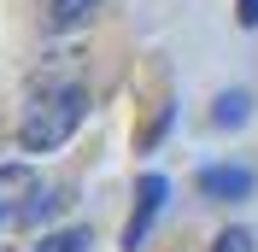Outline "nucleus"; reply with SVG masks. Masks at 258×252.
<instances>
[{"label": "nucleus", "instance_id": "nucleus-5", "mask_svg": "<svg viewBox=\"0 0 258 252\" xmlns=\"http://www.w3.org/2000/svg\"><path fill=\"white\" fill-rule=\"evenodd\" d=\"M94 12H100V0H47V30L53 35H71V30H82Z\"/></svg>", "mask_w": 258, "mask_h": 252}, {"label": "nucleus", "instance_id": "nucleus-6", "mask_svg": "<svg viewBox=\"0 0 258 252\" xmlns=\"http://www.w3.org/2000/svg\"><path fill=\"white\" fill-rule=\"evenodd\" d=\"M35 252H88V229H59V235H41Z\"/></svg>", "mask_w": 258, "mask_h": 252}, {"label": "nucleus", "instance_id": "nucleus-2", "mask_svg": "<svg viewBox=\"0 0 258 252\" xmlns=\"http://www.w3.org/2000/svg\"><path fill=\"white\" fill-rule=\"evenodd\" d=\"M164 194H170V182H164V176H141V182H135V211H129V223H123V246H129V252L147 240L153 217L164 211Z\"/></svg>", "mask_w": 258, "mask_h": 252}, {"label": "nucleus", "instance_id": "nucleus-3", "mask_svg": "<svg viewBox=\"0 0 258 252\" xmlns=\"http://www.w3.org/2000/svg\"><path fill=\"white\" fill-rule=\"evenodd\" d=\"M35 170L30 164H0V223H12V217H24V205L35 200Z\"/></svg>", "mask_w": 258, "mask_h": 252}, {"label": "nucleus", "instance_id": "nucleus-9", "mask_svg": "<svg viewBox=\"0 0 258 252\" xmlns=\"http://www.w3.org/2000/svg\"><path fill=\"white\" fill-rule=\"evenodd\" d=\"M164 123H170V106H159V117H153V123H147V135H141V141L153 147V141H159V135H164Z\"/></svg>", "mask_w": 258, "mask_h": 252}, {"label": "nucleus", "instance_id": "nucleus-4", "mask_svg": "<svg viewBox=\"0 0 258 252\" xmlns=\"http://www.w3.org/2000/svg\"><path fill=\"white\" fill-rule=\"evenodd\" d=\"M200 194L206 200H246L252 194V170L246 164H211V170H200Z\"/></svg>", "mask_w": 258, "mask_h": 252}, {"label": "nucleus", "instance_id": "nucleus-8", "mask_svg": "<svg viewBox=\"0 0 258 252\" xmlns=\"http://www.w3.org/2000/svg\"><path fill=\"white\" fill-rule=\"evenodd\" d=\"M211 252H252V235L246 229H223V235L211 240Z\"/></svg>", "mask_w": 258, "mask_h": 252}, {"label": "nucleus", "instance_id": "nucleus-10", "mask_svg": "<svg viewBox=\"0 0 258 252\" xmlns=\"http://www.w3.org/2000/svg\"><path fill=\"white\" fill-rule=\"evenodd\" d=\"M235 18H241L246 30H258V0H235Z\"/></svg>", "mask_w": 258, "mask_h": 252}, {"label": "nucleus", "instance_id": "nucleus-7", "mask_svg": "<svg viewBox=\"0 0 258 252\" xmlns=\"http://www.w3.org/2000/svg\"><path fill=\"white\" fill-rule=\"evenodd\" d=\"M211 123L229 129V123H246V94H223L217 106H211Z\"/></svg>", "mask_w": 258, "mask_h": 252}, {"label": "nucleus", "instance_id": "nucleus-1", "mask_svg": "<svg viewBox=\"0 0 258 252\" xmlns=\"http://www.w3.org/2000/svg\"><path fill=\"white\" fill-rule=\"evenodd\" d=\"M82 111H88V94H82V82L59 77V82H41L18 117V147L24 153H53L64 147L71 135L82 129Z\"/></svg>", "mask_w": 258, "mask_h": 252}]
</instances>
